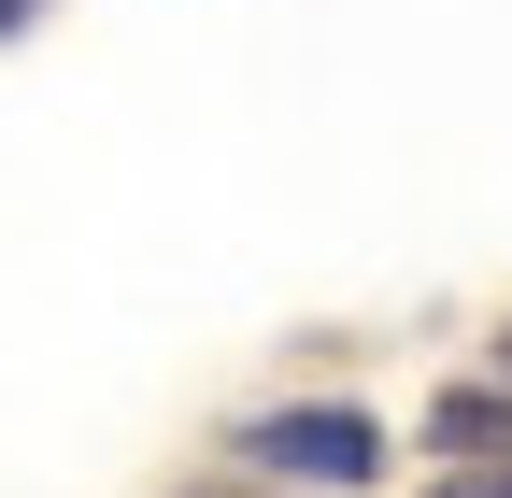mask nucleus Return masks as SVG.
<instances>
[{
	"label": "nucleus",
	"mask_w": 512,
	"mask_h": 498,
	"mask_svg": "<svg viewBox=\"0 0 512 498\" xmlns=\"http://www.w3.org/2000/svg\"><path fill=\"white\" fill-rule=\"evenodd\" d=\"M228 456L271 484V498H370L384 484V427L356 399H313V413H242Z\"/></svg>",
	"instance_id": "1"
},
{
	"label": "nucleus",
	"mask_w": 512,
	"mask_h": 498,
	"mask_svg": "<svg viewBox=\"0 0 512 498\" xmlns=\"http://www.w3.org/2000/svg\"><path fill=\"white\" fill-rule=\"evenodd\" d=\"M427 456H456V484L512 470V385H441L427 399Z\"/></svg>",
	"instance_id": "2"
},
{
	"label": "nucleus",
	"mask_w": 512,
	"mask_h": 498,
	"mask_svg": "<svg viewBox=\"0 0 512 498\" xmlns=\"http://www.w3.org/2000/svg\"><path fill=\"white\" fill-rule=\"evenodd\" d=\"M441 498H512V470H484V484H456V470H441Z\"/></svg>",
	"instance_id": "3"
},
{
	"label": "nucleus",
	"mask_w": 512,
	"mask_h": 498,
	"mask_svg": "<svg viewBox=\"0 0 512 498\" xmlns=\"http://www.w3.org/2000/svg\"><path fill=\"white\" fill-rule=\"evenodd\" d=\"M15 29H43V0H0V43H15Z\"/></svg>",
	"instance_id": "4"
},
{
	"label": "nucleus",
	"mask_w": 512,
	"mask_h": 498,
	"mask_svg": "<svg viewBox=\"0 0 512 498\" xmlns=\"http://www.w3.org/2000/svg\"><path fill=\"white\" fill-rule=\"evenodd\" d=\"M185 498H271V484H185Z\"/></svg>",
	"instance_id": "5"
}]
</instances>
